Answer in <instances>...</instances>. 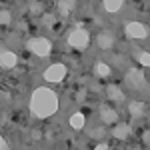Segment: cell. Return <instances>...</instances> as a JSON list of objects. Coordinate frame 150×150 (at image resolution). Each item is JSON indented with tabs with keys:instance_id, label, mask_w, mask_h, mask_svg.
I'll return each instance as SVG.
<instances>
[{
	"instance_id": "1",
	"label": "cell",
	"mask_w": 150,
	"mask_h": 150,
	"mask_svg": "<svg viewBox=\"0 0 150 150\" xmlns=\"http://www.w3.org/2000/svg\"><path fill=\"white\" fill-rule=\"evenodd\" d=\"M30 110L38 118H48L58 110V98L52 90H48L46 86L36 88L30 96Z\"/></svg>"
},
{
	"instance_id": "2",
	"label": "cell",
	"mask_w": 150,
	"mask_h": 150,
	"mask_svg": "<svg viewBox=\"0 0 150 150\" xmlns=\"http://www.w3.org/2000/svg\"><path fill=\"white\" fill-rule=\"evenodd\" d=\"M90 42V36L84 28H74L72 32L68 34V44L72 48H78V50H84Z\"/></svg>"
},
{
	"instance_id": "3",
	"label": "cell",
	"mask_w": 150,
	"mask_h": 150,
	"mask_svg": "<svg viewBox=\"0 0 150 150\" xmlns=\"http://www.w3.org/2000/svg\"><path fill=\"white\" fill-rule=\"evenodd\" d=\"M28 50L30 52H34L36 56H48L50 54V50H52V44H50V40L48 38H32V40H28Z\"/></svg>"
},
{
	"instance_id": "4",
	"label": "cell",
	"mask_w": 150,
	"mask_h": 150,
	"mask_svg": "<svg viewBox=\"0 0 150 150\" xmlns=\"http://www.w3.org/2000/svg\"><path fill=\"white\" fill-rule=\"evenodd\" d=\"M126 82H128V86H132V88H136V90H142V88L146 86V78H144L142 70H138V68L128 70L126 72Z\"/></svg>"
},
{
	"instance_id": "5",
	"label": "cell",
	"mask_w": 150,
	"mask_h": 150,
	"mask_svg": "<svg viewBox=\"0 0 150 150\" xmlns=\"http://www.w3.org/2000/svg\"><path fill=\"white\" fill-rule=\"evenodd\" d=\"M64 76H66V66L60 64V62L52 64V66H48L44 70V80H48V82H60Z\"/></svg>"
},
{
	"instance_id": "6",
	"label": "cell",
	"mask_w": 150,
	"mask_h": 150,
	"mask_svg": "<svg viewBox=\"0 0 150 150\" xmlns=\"http://www.w3.org/2000/svg\"><path fill=\"white\" fill-rule=\"evenodd\" d=\"M126 36H130V38H146L148 36V28L140 22H128L126 24Z\"/></svg>"
},
{
	"instance_id": "7",
	"label": "cell",
	"mask_w": 150,
	"mask_h": 150,
	"mask_svg": "<svg viewBox=\"0 0 150 150\" xmlns=\"http://www.w3.org/2000/svg\"><path fill=\"white\" fill-rule=\"evenodd\" d=\"M16 62H18V58H16L14 52H10V50H0V66L2 68H14Z\"/></svg>"
},
{
	"instance_id": "8",
	"label": "cell",
	"mask_w": 150,
	"mask_h": 150,
	"mask_svg": "<svg viewBox=\"0 0 150 150\" xmlns=\"http://www.w3.org/2000/svg\"><path fill=\"white\" fill-rule=\"evenodd\" d=\"M96 44H98V48H102V50L112 48V44H114V34H112V32H108V30L100 32V34L96 36Z\"/></svg>"
},
{
	"instance_id": "9",
	"label": "cell",
	"mask_w": 150,
	"mask_h": 150,
	"mask_svg": "<svg viewBox=\"0 0 150 150\" xmlns=\"http://www.w3.org/2000/svg\"><path fill=\"white\" fill-rule=\"evenodd\" d=\"M100 118H102L104 122H108V124H112V122H116V118H118V114H116L112 108H108V106H102L100 108Z\"/></svg>"
},
{
	"instance_id": "10",
	"label": "cell",
	"mask_w": 150,
	"mask_h": 150,
	"mask_svg": "<svg viewBox=\"0 0 150 150\" xmlns=\"http://www.w3.org/2000/svg\"><path fill=\"white\" fill-rule=\"evenodd\" d=\"M112 134H114V138L124 140V138H128V134H130V126H128V124H118Z\"/></svg>"
},
{
	"instance_id": "11",
	"label": "cell",
	"mask_w": 150,
	"mask_h": 150,
	"mask_svg": "<svg viewBox=\"0 0 150 150\" xmlns=\"http://www.w3.org/2000/svg\"><path fill=\"white\" fill-rule=\"evenodd\" d=\"M144 110H146L144 102H130V104H128V112H130L132 116H142V114H144Z\"/></svg>"
},
{
	"instance_id": "12",
	"label": "cell",
	"mask_w": 150,
	"mask_h": 150,
	"mask_svg": "<svg viewBox=\"0 0 150 150\" xmlns=\"http://www.w3.org/2000/svg\"><path fill=\"white\" fill-rule=\"evenodd\" d=\"M108 98L120 102V100H124V94H122V90H120L116 84H110V86H108Z\"/></svg>"
},
{
	"instance_id": "13",
	"label": "cell",
	"mask_w": 150,
	"mask_h": 150,
	"mask_svg": "<svg viewBox=\"0 0 150 150\" xmlns=\"http://www.w3.org/2000/svg\"><path fill=\"white\" fill-rule=\"evenodd\" d=\"M122 2L124 0H104V8L108 12H118L122 8Z\"/></svg>"
},
{
	"instance_id": "14",
	"label": "cell",
	"mask_w": 150,
	"mask_h": 150,
	"mask_svg": "<svg viewBox=\"0 0 150 150\" xmlns=\"http://www.w3.org/2000/svg\"><path fill=\"white\" fill-rule=\"evenodd\" d=\"M70 126L76 128V130H80L82 126H84V116L80 114V112H76V114L70 116Z\"/></svg>"
},
{
	"instance_id": "15",
	"label": "cell",
	"mask_w": 150,
	"mask_h": 150,
	"mask_svg": "<svg viewBox=\"0 0 150 150\" xmlns=\"http://www.w3.org/2000/svg\"><path fill=\"white\" fill-rule=\"evenodd\" d=\"M94 70H96V74H98V76H108V74H110V66H108L106 62H102V60H98V62H96Z\"/></svg>"
},
{
	"instance_id": "16",
	"label": "cell",
	"mask_w": 150,
	"mask_h": 150,
	"mask_svg": "<svg viewBox=\"0 0 150 150\" xmlns=\"http://www.w3.org/2000/svg\"><path fill=\"white\" fill-rule=\"evenodd\" d=\"M74 0H60V12H62V16H68L70 10L74 8Z\"/></svg>"
},
{
	"instance_id": "17",
	"label": "cell",
	"mask_w": 150,
	"mask_h": 150,
	"mask_svg": "<svg viewBox=\"0 0 150 150\" xmlns=\"http://www.w3.org/2000/svg\"><path fill=\"white\" fill-rule=\"evenodd\" d=\"M138 60H140V64L148 66V64H150V54H148V52H140V54H138Z\"/></svg>"
},
{
	"instance_id": "18",
	"label": "cell",
	"mask_w": 150,
	"mask_h": 150,
	"mask_svg": "<svg viewBox=\"0 0 150 150\" xmlns=\"http://www.w3.org/2000/svg\"><path fill=\"white\" fill-rule=\"evenodd\" d=\"M8 22H10V12L2 10L0 12V24H8Z\"/></svg>"
},
{
	"instance_id": "19",
	"label": "cell",
	"mask_w": 150,
	"mask_h": 150,
	"mask_svg": "<svg viewBox=\"0 0 150 150\" xmlns=\"http://www.w3.org/2000/svg\"><path fill=\"white\" fill-rule=\"evenodd\" d=\"M30 10H32V12H40V4H36V2H30Z\"/></svg>"
},
{
	"instance_id": "20",
	"label": "cell",
	"mask_w": 150,
	"mask_h": 150,
	"mask_svg": "<svg viewBox=\"0 0 150 150\" xmlns=\"http://www.w3.org/2000/svg\"><path fill=\"white\" fill-rule=\"evenodd\" d=\"M102 134H104V128H98V130H94V132H92V136H94V138H96V136L100 138Z\"/></svg>"
},
{
	"instance_id": "21",
	"label": "cell",
	"mask_w": 150,
	"mask_h": 150,
	"mask_svg": "<svg viewBox=\"0 0 150 150\" xmlns=\"http://www.w3.org/2000/svg\"><path fill=\"white\" fill-rule=\"evenodd\" d=\"M4 148H8V144H6V140L0 136V150H4Z\"/></svg>"
},
{
	"instance_id": "22",
	"label": "cell",
	"mask_w": 150,
	"mask_h": 150,
	"mask_svg": "<svg viewBox=\"0 0 150 150\" xmlns=\"http://www.w3.org/2000/svg\"><path fill=\"white\" fill-rule=\"evenodd\" d=\"M142 138H144V144H148V140H150V134H148V132H144V136H142Z\"/></svg>"
},
{
	"instance_id": "23",
	"label": "cell",
	"mask_w": 150,
	"mask_h": 150,
	"mask_svg": "<svg viewBox=\"0 0 150 150\" xmlns=\"http://www.w3.org/2000/svg\"><path fill=\"white\" fill-rule=\"evenodd\" d=\"M96 148H100V150H106V148H108V144H104V142H102V144H96Z\"/></svg>"
}]
</instances>
